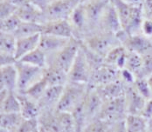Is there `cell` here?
<instances>
[{
    "mask_svg": "<svg viewBox=\"0 0 152 132\" xmlns=\"http://www.w3.org/2000/svg\"><path fill=\"white\" fill-rule=\"evenodd\" d=\"M21 106L16 92L4 89L0 90V111L1 113H20Z\"/></svg>",
    "mask_w": 152,
    "mask_h": 132,
    "instance_id": "20",
    "label": "cell"
},
{
    "mask_svg": "<svg viewBox=\"0 0 152 132\" xmlns=\"http://www.w3.org/2000/svg\"><path fill=\"white\" fill-rule=\"evenodd\" d=\"M40 130L46 132H66L58 114V110L41 111L39 117Z\"/></svg>",
    "mask_w": 152,
    "mask_h": 132,
    "instance_id": "17",
    "label": "cell"
},
{
    "mask_svg": "<svg viewBox=\"0 0 152 132\" xmlns=\"http://www.w3.org/2000/svg\"><path fill=\"white\" fill-rule=\"evenodd\" d=\"M48 86L49 85H48V83L46 80V78L43 77L40 81H39L35 84H33L31 87L27 89V91L26 93H23V94H26L27 97H30L31 99H32L33 101L38 103L39 101V99L42 97V96L44 95Z\"/></svg>",
    "mask_w": 152,
    "mask_h": 132,
    "instance_id": "32",
    "label": "cell"
},
{
    "mask_svg": "<svg viewBox=\"0 0 152 132\" xmlns=\"http://www.w3.org/2000/svg\"><path fill=\"white\" fill-rule=\"evenodd\" d=\"M148 79V83H149V85H150V88H151V95H152V75H151L150 76L147 77Z\"/></svg>",
    "mask_w": 152,
    "mask_h": 132,
    "instance_id": "49",
    "label": "cell"
},
{
    "mask_svg": "<svg viewBox=\"0 0 152 132\" xmlns=\"http://www.w3.org/2000/svg\"><path fill=\"white\" fill-rule=\"evenodd\" d=\"M127 115L125 97L122 96L115 99L105 100L97 118L104 120L109 124H113L124 120Z\"/></svg>",
    "mask_w": 152,
    "mask_h": 132,
    "instance_id": "5",
    "label": "cell"
},
{
    "mask_svg": "<svg viewBox=\"0 0 152 132\" xmlns=\"http://www.w3.org/2000/svg\"><path fill=\"white\" fill-rule=\"evenodd\" d=\"M88 84L67 82L63 88L57 110L71 113L81 103L86 96Z\"/></svg>",
    "mask_w": 152,
    "mask_h": 132,
    "instance_id": "1",
    "label": "cell"
},
{
    "mask_svg": "<svg viewBox=\"0 0 152 132\" xmlns=\"http://www.w3.org/2000/svg\"><path fill=\"white\" fill-rule=\"evenodd\" d=\"M18 70V93H26L33 84L40 81L45 76V69L29 63L18 61L16 63Z\"/></svg>",
    "mask_w": 152,
    "mask_h": 132,
    "instance_id": "3",
    "label": "cell"
},
{
    "mask_svg": "<svg viewBox=\"0 0 152 132\" xmlns=\"http://www.w3.org/2000/svg\"><path fill=\"white\" fill-rule=\"evenodd\" d=\"M71 39L50 35V34H46V33H41L39 38V47L46 53L47 57H49L60 51L62 48H64L68 44V42Z\"/></svg>",
    "mask_w": 152,
    "mask_h": 132,
    "instance_id": "13",
    "label": "cell"
},
{
    "mask_svg": "<svg viewBox=\"0 0 152 132\" xmlns=\"http://www.w3.org/2000/svg\"><path fill=\"white\" fill-rule=\"evenodd\" d=\"M16 13L22 21L35 22L41 25L46 24V22L44 11L40 10L39 8L31 4L28 1L18 7Z\"/></svg>",
    "mask_w": 152,
    "mask_h": 132,
    "instance_id": "18",
    "label": "cell"
},
{
    "mask_svg": "<svg viewBox=\"0 0 152 132\" xmlns=\"http://www.w3.org/2000/svg\"><path fill=\"white\" fill-rule=\"evenodd\" d=\"M44 77L49 86H64L68 82V74L54 64H47Z\"/></svg>",
    "mask_w": 152,
    "mask_h": 132,
    "instance_id": "21",
    "label": "cell"
},
{
    "mask_svg": "<svg viewBox=\"0 0 152 132\" xmlns=\"http://www.w3.org/2000/svg\"><path fill=\"white\" fill-rule=\"evenodd\" d=\"M65 38H75L74 30L69 20L49 21L43 25V32Z\"/></svg>",
    "mask_w": 152,
    "mask_h": 132,
    "instance_id": "16",
    "label": "cell"
},
{
    "mask_svg": "<svg viewBox=\"0 0 152 132\" xmlns=\"http://www.w3.org/2000/svg\"><path fill=\"white\" fill-rule=\"evenodd\" d=\"M151 120H152V118H151Z\"/></svg>",
    "mask_w": 152,
    "mask_h": 132,
    "instance_id": "53",
    "label": "cell"
},
{
    "mask_svg": "<svg viewBox=\"0 0 152 132\" xmlns=\"http://www.w3.org/2000/svg\"><path fill=\"white\" fill-rule=\"evenodd\" d=\"M40 132H46V131H41V130H40Z\"/></svg>",
    "mask_w": 152,
    "mask_h": 132,
    "instance_id": "51",
    "label": "cell"
},
{
    "mask_svg": "<svg viewBox=\"0 0 152 132\" xmlns=\"http://www.w3.org/2000/svg\"><path fill=\"white\" fill-rule=\"evenodd\" d=\"M94 53L105 59L107 54L115 46L121 44L115 34L106 31H96L81 41Z\"/></svg>",
    "mask_w": 152,
    "mask_h": 132,
    "instance_id": "2",
    "label": "cell"
},
{
    "mask_svg": "<svg viewBox=\"0 0 152 132\" xmlns=\"http://www.w3.org/2000/svg\"><path fill=\"white\" fill-rule=\"evenodd\" d=\"M18 61L45 69L47 65V56L39 47H38Z\"/></svg>",
    "mask_w": 152,
    "mask_h": 132,
    "instance_id": "29",
    "label": "cell"
},
{
    "mask_svg": "<svg viewBox=\"0 0 152 132\" xmlns=\"http://www.w3.org/2000/svg\"><path fill=\"white\" fill-rule=\"evenodd\" d=\"M109 126L110 124L108 123L101 118H96L87 123L82 132H107Z\"/></svg>",
    "mask_w": 152,
    "mask_h": 132,
    "instance_id": "34",
    "label": "cell"
},
{
    "mask_svg": "<svg viewBox=\"0 0 152 132\" xmlns=\"http://www.w3.org/2000/svg\"><path fill=\"white\" fill-rule=\"evenodd\" d=\"M69 22L74 30V37L79 41H83L89 34V25L84 3L80 2L69 17Z\"/></svg>",
    "mask_w": 152,
    "mask_h": 132,
    "instance_id": "8",
    "label": "cell"
},
{
    "mask_svg": "<svg viewBox=\"0 0 152 132\" xmlns=\"http://www.w3.org/2000/svg\"><path fill=\"white\" fill-rule=\"evenodd\" d=\"M39 38H40V34L17 38L15 57L18 61L39 47Z\"/></svg>",
    "mask_w": 152,
    "mask_h": 132,
    "instance_id": "22",
    "label": "cell"
},
{
    "mask_svg": "<svg viewBox=\"0 0 152 132\" xmlns=\"http://www.w3.org/2000/svg\"><path fill=\"white\" fill-rule=\"evenodd\" d=\"M127 132H145L148 127L149 120L142 115L128 114L124 119Z\"/></svg>",
    "mask_w": 152,
    "mask_h": 132,
    "instance_id": "27",
    "label": "cell"
},
{
    "mask_svg": "<svg viewBox=\"0 0 152 132\" xmlns=\"http://www.w3.org/2000/svg\"><path fill=\"white\" fill-rule=\"evenodd\" d=\"M20 102V114L26 119L39 118L40 114V108L37 102L31 99L26 94L16 92Z\"/></svg>",
    "mask_w": 152,
    "mask_h": 132,
    "instance_id": "23",
    "label": "cell"
},
{
    "mask_svg": "<svg viewBox=\"0 0 152 132\" xmlns=\"http://www.w3.org/2000/svg\"><path fill=\"white\" fill-rule=\"evenodd\" d=\"M17 62H18V60L14 55L0 53V67L12 65V64H15Z\"/></svg>",
    "mask_w": 152,
    "mask_h": 132,
    "instance_id": "40",
    "label": "cell"
},
{
    "mask_svg": "<svg viewBox=\"0 0 152 132\" xmlns=\"http://www.w3.org/2000/svg\"><path fill=\"white\" fill-rule=\"evenodd\" d=\"M80 47V41L72 38L68 44L53 56L47 57V64H54L67 72L70 71ZM47 66V65H46Z\"/></svg>",
    "mask_w": 152,
    "mask_h": 132,
    "instance_id": "4",
    "label": "cell"
},
{
    "mask_svg": "<svg viewBox=\"0 0 152 132\" xmlns=\"http://www.w3.org/2000/svg\"><path fill=\"white\" fill-rule=\"evenodd\" d=\"M133 85L137 92L142 95L145 99L149 100L152 98L151 90L148 83V79L146 77H137Z\"/></svg>",
    "mask_w": 152,
    "mask_h": 132,
    "instance_id": "35",
    "label": "cell"
},
{
    "mask_svg": "<svg viewBox=\"0 0 152 132\" xmlns=\"http://www.w3.org/2000/svg\"><path fill=\"white\" fill-rule=\"evenodd\" d=\"M17 38L13 33L0 31V53L15 56Z\"/></svg>",
    "mask_w": 152,
    "mask_h": 132,
    "instance_id": "30",
    "label": "cell"
},
{
    "mask_svg": "<svg viewBox=\"0 0 152 132\" xmlns=\"http://www.w3.org/2000/svg\"><path fill=\"white\" fill-rule=\"evenodd\" d=\"M124 2H126L129 4L131 5H135V6H138V5H142V0H123Z\"/></svg>",
    "mask_w": 152,
    "mask_h": 132,
    "instance_id": "46",
    "label": "cell"
},
{
    "mask_svg": "<svg viewBox=\"0 0 152 132\" xmlns=\"http://www.w3.org/2000/svg\"><path fill=\"white\" fill-rule=\"evenodd\" d=\"M146 132H152V120H149L148 127H147Z\"/></svg>",
    "mask_w": 152,
    "mask_h": 132,
    "instance_id": "48",
    "label": "cell"
},
{
    "mask_svg": "<svg viewBox=\"0 0 152 132\" xmlns=\"http://www.w3.org/2000/svg\"><path fill=\"white\" fill-rule=\"evenodd\" d=\"M142 56L137 52L128 50L125 68L132 71L137 77L142 70Z\"/></svg>",
    "mask_w": 152,
    "mask_h": 132,
    "instance_id": "31",
    "label": "cell"
},
{
    "mask_svg": "<svg viewBox=\"0 0 152 132\" xmlns=\"http://www.w3.org/2000/svg\"><path fill=\"white\" fill-rule=\"evenodd\" d=\"M17 132H40L39 118L26 119L24 118Z\"/></svg>",
    "mask_w": 152,
    "mask_h": 132,
    "instance_id": "36",
    "label": "cell"
},
{
    "mask_svg": "<svg viewBox=\"0 0 152 132\" xmlns=\"http://www.w3.org/2000/svg\"><path fill=\"white\" fill-rule=\"evenodd\" d=\"M96 88L100 91L104 100H110L124 96L127 86L120 79H118L115 82L107 84L106 85L96 87Z\"/></svg>",
    "mask_w": 152,
    "mask_h": 132,
    "instance_id": "25",
    "label": "cell"
},
{
    "mask_svg": "<svg viewBox=\"0 0 152 132\" xmlns=\"http://www.w3.org/2000/svg\"><path fill=\"white\" fill-rule=\"evenodd\" d=\"M152 75V52L142 55V66L137 77H148Z\"/></svg>",
    "mask_w": 152,
    "mask_h": 132,
    "instance_id": "38",
    "label": "cell"
},
{
    "mask_svg": "<svg viewBox=\"0 0 152 132\" xmlns=\"http://www.w3.org/2000/svg\"><path fill=\"white\" fill-rule=\"evenodd\" d=\"M142 116L147 120H151L152 118V98L146 101L145 106L142 112Z\"/></svg>",
    "mask_w": 152,
    "mask_h": 132,
    "instance_id": "43",
    "label": "cell"
},
{
    "mask_svg": "<svg viewBox=\"0 0 152 132\" xmlns=\"http://www.w3.org/2000/svg\"><path fill=\"white\" fill-rule=\"evenodd\" d=\"M92 76V68L87 55L81 46L79 50L75 60L68 71V81L88 84Z\"/></svg>",
    "mask_w": 152,
    "mask_h": 132,
    "instance_id": "6",
    "label": "cell"
},
{
    "mask_svg": "<svg viewBox=\"0 0 152 132\" xmlns=\"http://www.w3.org/2000/svg\"><path fill=\"white\" fill-rule=\"evenodd\" d=\"M18 8V6H17L14 4L9 1L1 0L0 1V18L4 19L12 15L16 14Z\"/></svg>",
    "mask_w": 152,
    "mask_h": 132,
    "instance_id": "37",
    "label": "cell"
},
{
    "mask_svg": "<svg viewBox=\"0 0 152 132\" xmlns=\"http://www.w3.org/2000/svg\"><path fill=\"white\" fill-rule=\"evenodd\" d=\"M79 3V0H53L44 10L46 22L68 20Z\"/></svg>",
    "mask_w": 152,
    "mask_h": 132,
    "instance_id": "7",
    "label": "cell"
},
{
    "mask_svg": "<svg viewBox=\"0 0 152 132\" xmlns=\"http://www.w3.org/2000/svg\"><path fill=\"white\" fill-rule=\"evenodd\" d=\"M110 0H88L84 3L88 16L90 34L99 30L100 22ZM89 34V35H90Z\"/></svg>",
    "mask_w": 152,
    "mask_h": 132,
    "instance_id": "10",
    "label": "cell"
},
{
    "mask_svg": "<svg viewBox=\"0 0 152 132\" xmlns=\"http://www.w3.org/2000/svg\"><path fill=\"white\" fill-rule=\"evenodd\" d=\"M122 30V25L114 4L109 2L100 22L99 30L117 34ZM98 30V31H99Z\"/></svg>",
    "mask_w": 152,
    "mask_h": 132,
    "instance_id": "12",
    "label": "cell"
},
{
    "mask_svg": "<svg viewBox=\"0 0 152 132\" xmlns=\"http://www.w3.org/2000/svg\"><path fill=\"white\" fill-rule=\"evenodd\" d=\"M151 39H152V37H151Z\"/></svg>",
    "mask_w": 152,
    "mask_h": 132,
    "instance_id": "52",
    "label": "cell"
},
{
    "mask_svg": "<svg viewBox=\"0 0 152 132\" xmlns=\"http://www.w3.org/2000/svg\"><path fill=\"white\" fill-rule=\"evenodd\" d=\"M119 69L105 63L96 70L93 71L88 85L100 87L115 82L119 79Z\"/></svg>",
    "mask_w": 152,
    "mask_h": 132,
    "instance_id": "11",
    "label": "cell"
},
{
    "mask_svg": "<svg viewBox=\"0 0 152 132\" xmlns=\"http://www.w3.org/2000/svg\"><path fill=\"white\" fill-rule=\"evenodd\" d=\"M119 79L126 86H130V85L134 84V83H135V81L137 79V76L132 71H130L129 70H128L126 68H123L122 70H120Z\"/></svg>",
    "mask_w": 152,
    "mask_h": 132,
    "instance_id": "39",
    "label": "cell"
},
{
    "mask_svg": "<svg viewBox=\"0 0 152 132\" xmlns=\"http://www.w3.org/2000/svg\"><path fill=\"white\" fill-rule=\"evenodd\" d=\"M22 20L16 14L12 15L8 17L1 19L0 23V31L7 33H14L21 24Z\"/></svg>",
    "mask_w": 152,
    "mask_h": 132,
    "instance_id": "33",
    "label": "cell"
},
{
    "mask_svg": "<svg viewBox=\"0 0 152 132\" xmlns=\"http://www.w3.org/2000/svg\"><path fill=\"white\" fill-rule=\"evenodd\" d=\"M142 10L145 17L152 18V0H144L142 2Z\"/></svg>",
    "mask_w": 152,
    "mask_h": 132,
    "instance_id": "44",
    "label": "cell"
},
{
    "mask_svg": "<svg viewBox=\"0 0 152 132\" xmlns=\"http://www.w3.org/2000/svg\"><path fill=\"white\" fill-rule=\"evenodd\" d=\"M104 99L96 87L88 85L86 96L83 100V107L87 118V123L99 116L104 103Z\"/></svg>",
    "mask_w": 152,
    "mask_h": 132,
    "instance_id": "9",
    "label": "cell"
},
{
    "mask_svg": "<svg viewBox=\"0 0 152 132\" xmlns=\"http://www.w3.org/2000/svg\"><path fill=\"white\" fill-rule=\"evenodd\" d=\"M15 64L0 67V90L4 89L10 92L17 91L18 70Z\"/></svg>",
    "mask_w": 152,
    "mask_h": 132,
    "instance_id": "19",
    "label": "cell"
},
{
    "mask_svg": "<svg viewBox=\"0 0 152 132\" xmlns=\"http://www.w3.org/2000/svg\"><path fill=\"white\" fill-rule=\"evenodd\" d=\"M142 1H144V0H142Z\"/></svg>",
    "mask_w": 152,
    "mask_h": 132,
    "instance_id": "54",
    "label": "cell"
},
{
    "mask_svg": "<svg viewBox=\"0 0 152 132\" xmlns=\"http://www.w3.org/2000/svg\"><path fill=\"white\" fill-rule=\"evenodd\" d=\"M107 132H127L124 120L110 124Z\"/></svg>",
    "mask_w": 152,
    "mask_h": 132,
    "instance_id": "42",
    "label": "cell"
},
{
    "mask_svg": "<svg viewBox=\"0 0 152 132\" xmlns=\"http://www.w3.org/2000/svg\"><path fill=\"white\" fill-rule=\"evenodd\" d=\"M142 34L146 37H152V18L144 17L142 25Z\"/></svg>",
    "mask_w": 152,
    "mask_h": 132,
    "instance_id": "41",
    "label": "cell"
},
{
    "mask_svg": "<svg viewBox=\"0 0 152 132\" xmlns=\"http://www.w3.org/2000/svg\"><path fill=\"white\" fill-rule=\"evenodd\" d=\"M27 1L30 2L31 4H34L35 6H37L38 8H39L40 10L44 11L53 0H27Z\"/></svg>",
    "mask_w": 152,
    "mask_h": 132,
    "instance_id": "45",
    "label": "cell"
},
{
    "mask_svg": "<svg viewBox=\"0 0 152 132\" xmlns=\"http://www.w3.org/2000/svg\"><path fill=\"white\" fill-rule=\"evenodd\" d=\"M145 132H146V131H145Z\"/></svg>",
    "mask_w": 152,
    "mask_h": 132,
    "instance_id": "55",
    "label": "cell"
},
{
    "mask_svg": "<svg viewBox=\"0 0 152 132\" xmlns=\"http://www.w3.org/2000/svg\"><path fill=\"white\" fill-rule=\"evenodd\" d=\"M43 32V25L35 23V22H27L22 21L18 28L13 33L17 38L31 37L41 34Z\"/></svg>",
    "mask_w": 152,
    "mask_h": 132,
    "instance_id": "28",
    "label": "cell"
},
{
    "mask_svg": "<svg viewBox=\"0 0 152 132\" xmlns=\"http://www.w3.org/2000/svg\"><path fill=\"white\" fill-rule=\"evenodd\" d=\"M128 55V50L122 45L119 44L114 47L105 57V63L116 67L119 70L125 68L126 59Z\"/></svg>",
    "mask_w": 152,
    "mask_h": 132,
    "instance_id": "24",
    "label": "cell"
},
{
    "mask_svg": "<svg viewBox=\"0 0 152 132\" xmlns=\"http://www.w3.org/2000/svg\"><path fill=\"white\" fill-rule=\"evenodd\" d=\"M23 119L20 113H1L0 129L9 132H17Z\"/></svg>",
    "mask_w": 152,
    "mask_h": 132,
    "instance_id": "26",
    "label": "cell"
},
{
    "mask_svg": "<svg viewBox=\"0 0 152 132\" xmlns=\"http://www.w3.org/2000/svg\"><path fill=\"white\" fill-rule=\"evenodd\" d=\"M124 97L128 114L142 115L147 99H145L142 95L137 92L134 85L127 86Z\"/></svg>",
    "mask_w": 152,
    "mask_h": 132,
    "instance_id": "14",
    "label": "cell"
},
{
    "mask_svg": "<svg viewBox=\"0 0 152 132\" xmlns=\"http://www.w3.org/2000/svg\"><path fill=\"white\" fill-rule=\"evenodd\" d=\"M80 2H86V1H88V0H79Z\"/></svg>",
    "mask_w": 152,
    "mask_h": 132,
    "instance_id": "50",
    "label": "cell"
},
{
    "mask_svg": "<svg viewBox=\"0 0 152 132\" xmlns=\"http://www.w3.org/2000/svg\"><path fill=\"white\" fill-rule=\"evenodd\" d=\"M6 1H9L11 3L14 4L15 5L18 6V7L21 6V5H23L24 4H26L27 2V0H6Z\"/></svg>",
    "mask_w": 152,
    "mask_h": 132,
    "instance_id": "47",
    "label": "cell"
},
{
    "mask_svg": "<svg viewBox=\"0 0 152 132\" xmlns=\"http://www.w3.org/2000/svg\"><path fill=\"white\" fill-rule=\"evenodd\" d=\"M64 86H48L44 95L38 102L41 111L56 110Z\"/></svg>",
    "mask_w": 152,
    "mask_h": 132,
    "instance_id": "15",
    "label": "cell"
}]
</instances>
